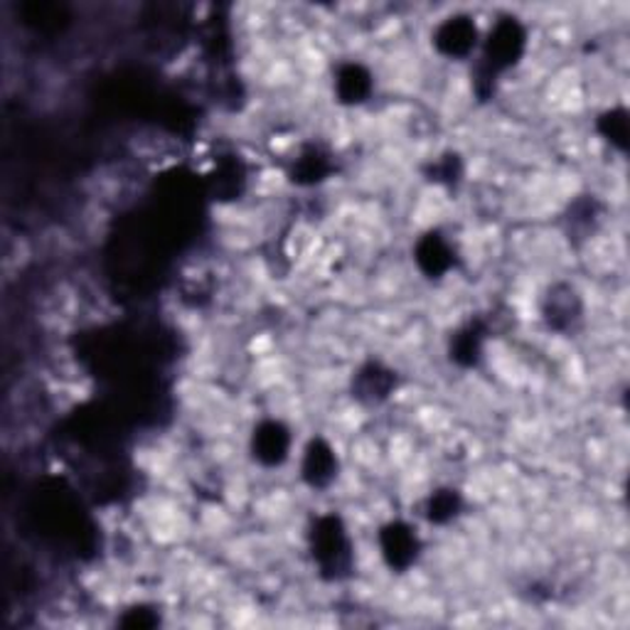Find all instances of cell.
Returning a JSON list of instances; mask_svg holds the SVG:
<instances>
[{"label":"cell","instance_id":"1","mask_svg":"<svg viewBox=\"0 0 630 630\" xmlns=\"http://www.w3.org/2000/svg\"><path fill=\"white\" fill-rule=\"evenodd\" d=\"M308 542H311V557L318 572L328 582H340L353 572V539L337 515H320L311 527Z\"/></svg>","mask_w":630,"mask_h":630},{"label":"cell","instance_id":"2","mask_svg":"<svg viewBox=\"0 0 630 630\" xmlns=\"http://www.w3.org/2000/svg\"><path fill=\"white\" fill-rule=\"evenodd\" d=\"M527 49V30L517 18L497 20L483 39L480 49V75L483 79H497L509 67L519 62Z\"/></svg>","mask_w":630,"mask_h":630},{"label":"cell","instance_id":"3","mask_svg":"<svg viewBox=\"0 0 630 630\" xmlns=\"http://www.w3.org/2000/svg\"><path fill=\"white\" fill-rule=\"evenodd\" d=\"M379 554L392 572H409L422 557V537L416 527L404 523V519H392L382 525L377 535Z\"/></svg>","mask_w":630,"mask_h":630},{"label":"cell","instance_id":"4","mask_svg":"<svg viewBox=\"0 0 630 630\" xmlns=\"http://www.w3.org/2000/svg\"><path fill=\"white\" fill-rule=\"evenodd\" d=\"M480 45V30L471 15H451L434 30V47L448 59H468Z\"/></svg>","mask_w":630,"mask_h":630},{"label":"cell","instance_id":"5","mask_svg":"<svg viewBox=\"0 0 630 630\" xmlns=\"http://www.w3.org/2000/svg\"><path fill=\"white\" fill-rule=\"evenodd\" d=\"M294 448L291 428L278 419H264L252 434V456L266 468H278L288 461Z\"/></svg>","mask_w":630,"mask_h":630},{"label":"cell","instance_id":"6","mask_svg":"<svg viewBox=\"0 0 630 630\" xmlns=\"http://www.w3.org/2000/svg\"><path fill=\"white\" fill-rule=\"evenodd\" d=\"M340 473V458L335 446L323 436H316L303 448L301 478L308 488L325 490L335 483Z\"/></svg>","mask_w":630,"mask_h":630},{"label":"cell","instance_id":"7","mask_svg":"<svg viewBox=\"0 0 630 630\" xmlns=\"http://www.w3.org/2000/svg\"><path fill=\"white\" fill-rule=\"evenodd\" d=\"M584 303L572 284H554L549 288L545 301H542V316L549 328L559 330H572L579 320H582Z\"/></svg>","mask_w":630,"mask_h":630},{"label":"cell","instance_id":"8","mask_svg":"<svg viewBox=\"0 0 630 630\" xmlns=\"http://www.w3.org/2000/svg\"><path fill=\"white\" fill-rule=\"evenodd\" d=\"M419 272L428 278H444L456 266L454 244L442 232H426L414 247Z\"/></svg>","mask_w":630,"mask_h":630},{"label":"cell","instance_id":"9","mask_svg":"<svg viewBox=\"0 0 630 630\" xmlns=\"http://www.w3.org/2000/svg\"><path fill=\"white\" fill-rule=\"evenodd\" d=\"M397 389V373L382 363H365L353 377V392L365 404H382Z\"/></svg>","mask_w":630,"mask_h":630},{"label":"cell","instance_id":"10","mask_svg":"<svg viewBox=\"0 0 630 630\" xmlns=\"http://www.w3.org/2000/svg\"><path fill=\"white\" fill-rule=\"evenodd\" d=\"M373 89H375V77L365 65L347 62L337 69L335 96L340 104H345V106L365 104L367 99L373 96Z\"/></svg>","mask_w":630,"mask_h":630},{"label":"cell","instance_id":"11","mask_svg":"<svg viewBox=\"0 0 630 630\" xmlns=\"http://www.w3.org/2000/svg\"><path fill=\"white\" fill-rule=\"evenodd\" d=\"M485 328L480 323H468L451 337V359L461 367H476L483 357Z\"/></svg>","mask_w":630,"mask_h":630},{"label":"cell","instance_id":"12","mask_svg":"<svg viewBox=\"0 0 630 630\" xmlns=\"http://www.w3.org/2000/svg\"><path fill=\"white\" fill-rule=\"evenodd\" d=\"M463 495L456 488H436L424 503V517L432 525H448L461 515Z\"/></svg>","mask_w":630,"mask_h":630},{"label":"cell","instance_id":"13","mask_svg":"<svg viewBox=\"0 0 630 630\" xmlns=\"http://www.w3.org/2000/svg\"><path fill=\"white\" fill-rule=\"evenodd\" d=\"M330 170H333V163H330V158L320 148H306L294 160L291 180L296 185H318L330 175Z\"/></svg>","mask_w":630,"mask_h":630},{"label":"cell","instance_id":"14","mask_svg":"<svg viewBox=\"0 0 630 630\" xmlns=\"http://www.w3.org/2000/svg\"><path fill=\"white\" fill-rule=\"evenodd\" d=\"M23 18L27 25H33L37 30H57L62 27L69 15L65 5L59 3H27L23 8Z\"/></svg>","mask_w":630,"mask_h":630},{"label":"cell","instance_id":"15","mask_svg":"<svg viewBox=\"0 0 630 630\" xmlns=\"http://www.w3.org/2000/svg\"><path fill=\"white\" fill-rule=\"evenodd\" d=\"M598 131H602V136L608 144L626 151L628 131H630L626 108H611V112L602 114V118H598Z\"/></svg>","mask_w":630,"mask_h":630},{"label":"cell","instance_id":"16","mask_svg":"<svg viewBox=\"0 0 630 630\" xmlns=\"http://www.w3.org/2000/svg\"><path fill=\"white\" fill-rule=\"evenodd\" d=\"M432 180L444 185H454L458 177H461V158L456 153H446L442 158H436L432 163Z\"/></svg>","mask_w":630,"mask_h":630},{"label":"cell","instance_id":"17","mask_svg":"<svg viewBox=\"0 0 630 630\" xmlns=\"http://www.w3.org/2000/svg\"><path fill=\"white\" fill-rule=\"evenodd\" d=\"M124 626L126 628H153L158 626V616L156 611H148V608H134V611H128V616L124 618Z\"/></svg>","mask_w":630,"mask_h":630}]
</instances>
